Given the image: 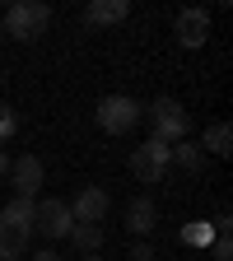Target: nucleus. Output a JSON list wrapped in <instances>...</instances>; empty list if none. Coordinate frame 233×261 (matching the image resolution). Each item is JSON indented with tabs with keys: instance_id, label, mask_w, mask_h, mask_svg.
I'll return each instance as SVG.
<instances>
[{
	"instance_id": "obj_1",
	"label": "nucleus",
	"mask_w": 233,
	"mask_h": 261,
	"mask_svg": "<svg viewBox=\"0 0 233 261\" xmlns=\"http://www.w3.org/2000/svg\"><path fill=\"white\" fill-rule=\"evenodd\" d=\"M33 243V201H14L0 205V261H19Z\"/></svg>"
},
{
	"instance_id": "obj_2",
	"label": "nucleus",
	"mask_w": 233,
	"mask_h": 261,
	"mask_svg": "<svg viewBox=\"0 0 233 261\" xmlns=\"http://www.w3.org/2000/svg\"><path fill=\"white\" fill-rule=\"evenodd\" d=\"M145 121H149V140H159V145H177L191 136V117L177 98H154L145 108Z\"/></svg>"
},
{
	"instance_id": "obj_3",
	"label": "nucleus",
	"mask_w": 233,
	"mask_h": 261,
	"mask_svg": "<svg viewBox=\"0 0 233 261\" xmlns=\"http://www.w3.org/2000/svg\"><path fill=\"white\" fill-rule=\"evenodd\" d=\"M93 121H98L103 136H126V130H136V126L145 121V108H140L131 93H108V98H98Z\"/></svg>"
},
{
	"instance_id": "obj_4",
	"label": "nucleus",
	"mask_w": 233,
	"mask_h": 261,
	"mask_svg": "<svg viewBox=\"0 0 233 261\" xmlns=\"http://www.w3.org/2000/svg\"><path fill=\"white\" fill-rule=\"evenodd\" d=\"M47 23H51V5H42V0H14L5 10V19H0L5 38H19V42H38L47 33Z\"/></svg>"
},
{
	"instance_id": "obj_5",
	"label": "nucleus",
	"mask_w": 233,
	"mask_h": 261,
	"mask_svg": "<svg viewBox=\"0 0 233 261\" xmlns=\"http://www.w3.org/2000/svg\"><path fill=\"white\" fill-rule=\"evenodd\" d=\"M173 168V145H159V140H145L131 149V177L140 187H159Z\"/></svg>"
},
{
	"instance_id": "obj_6",
	"label": "nucleus",
	"mask_w": 233,
	"mask_h": 261,
	"mask_svg": "<svg viewBox=\"0 0 233 261\" xmlns=\"http://www.w3.org/2000/svg\"><path fill=\"white\" fill-rule=\"evenodd\" d=\"M70 228H75L70 201H61V196L33 201V233H42L47 243H61V238H70Z\"/></svg>"
},
{
	"instance_id": "obj_7",
	"label": "nucleus",
	"mask_w": 233,
	"mask_h": 261,
	"mask_svg": "<svg viewBox=\"0 0 233 261\" xmlns=\"http://www.w3.org/2000/svg\"><path fill=\"white\" fill-rule=\"evenodd\" d=\"M5 177L14 182V196H19V201H38V187H42V159H33V154L10 159V173H5Z\"/></svg>"
},
{
	"instance_id": "obj_8",
	"label": "nucleus",
	"mask_w": 233,
	"mask_h": 261,
	"mask_svg": "<svg viewBox=\"0 0 233 261\" xmlns=\"http://www.w3.org/2000/svg\"><path fill=\"white\" fill-rule=\"evenodd\" d=\"M108 210H112V196H108V187H98V182L80 187L75 205H70L75 224H103V215H108Z\"/></svg>"
},
{
	"instance_id": "obj_9",
	"label": "nucleus",
	"mask_w": 233,
	"mask_h": 261,
	"mask_svg": "<svg viewBox=\"0 0 233 261\" xmlns=\"http://www.w3.org/2000/svg\"><path fill=\"white\" fill-rule=\"evenodd\" d=\"M173 33H177V42H182L187 51L205 47V38H210V10H201V5L182 10V14H177V23H173Z\"/></svg>"
},
{
	"instance_id": "obj_10",
	"label": "nucleus",
	"mask_w": 233,
	"mask_h": 261,
	"mask_svg": "<svg viewBox=\"0 0 233 261\" xmlns=\"http://www.w3.org/2000/svg\"><path fill=\"white\" fill-rule=\"evenodd\" d=\"M154 224H159V201L154 196H131L126 201V228L136 238H145V233H154Z\"/></svg>"
},
{
	"instance_id": "obj_11",
	"label": "nucleus",
	"mask_w": 233,
	"mask_h": 261,
	"mask_svg": "<svg viewBox=\"0 0 233 261\" xmlns=\"http://www.w3.org/2000/svg\"><path fill=\"white\" fill-rule=\"evenodd\" d=\"M131 14V0H93V5L84 10V23L89 28H112Z\"/></svg>"
},
{
	"instance_id": "obj_12",
	"label": "nucleus",
	"mask_w": 233,
	"mask_h": 261,
	"mask_svg": "<svg viewBox=\"0 0 233 261\" xmlns=\"http://www.w3.org/2000/svg\"><path fill=\"white\" fill-rule=\"evenodd\" d=\"M196 145H201V154L228 159V154H233V126H228V121H215V126H205V136L196 140Z\"/></svg>"
},
{
	"instance_id": "obj_13",
	"label": "nucleus",
	"mask_w": 233,
	"mask_h": 261,
	"mask_svg": "<svg viewBox=\"0 0 233 261\" xmlns=\"http://www.w3.org/2000/svg\"><path fill=\"white\" fill-rule=\"evenodd\" d=\"M173 168H182L187 177H196V173L205 168V154H201V145H196V140H177V145H173Z\"/></svg>"
},
{
	"instance_id": "obj_14",
	"label": "nucleus",
	"mask_w": 233,
	"mask_h": 261,
	"mask_svg": "<svg viewBox=\"0 0 233 261\" xmlns=\"http://www.w3.org/2000/svg\"><path fill=\"white\" fill-rule=\"evenodd\" d=\"M70 243L80 247V256H98V252H103V224H75Z\"/></svg>"
},
{
	"instance_id": "obj_15",
	"label": "nucleus",
	"mask_w": 233,
	"mask_h": 261,
	"mask_svg": "<svg viewBox=\"0 0 233 261\" xmlns=\"http://www.w3.org/2000/svg\"><path fill=\"white\" fill-rule=\"evenodd\" d=\"M182 243H187V247H210V243H215V224L191 219V224L182 228Z\"/></svg>"
},
{
	"instance_id": "obj_16",
	"label": "nucleus",
	"mask_w": 233,
	"mask_h": 261,
	"mask_svg": "<svg viewBox=\"0 0 233 261\" xmlns=\"http://www.w3.org/2000/svg\"><path fill=\"white\" fill-rule=\"evenodd\" d=\"M14 130H19V112H14L10 103H0V145L14 140Z\"/></svg>"
},
{
	"instance_id": "obj_17",
	"label": "nucleus",
	"mask_w": 233,
	"mask_h": 261,
	"mask_svg": "<svg viewBox=\"0 0 233 261\" xmlns=\"http://www.w3.org/2000/svg\"><path fill=\"white\" fill-rule=\"evenodd\" d=\"M210 252H215V261H233V228H219L215 243H210Z\"/></svg>"
},
{
	"instance_id": "obj_18",
	"label": "nucleus",
	"mask_w": 233,
	"mask_h": 261,
	"mask_svg": "<svg viewBox=\"0 0 233 261\" xmlns=\"http://www.w3.org/2000/svg\"><path fill=\"white\" fill-rule=\"evenodd\" d=\"M131 261H154V247H149V243L140 238L136 247H131Z\"/></svg>"
},
{
	"instance_id": "obj_19",
	"label": "nucleus",
	"mask_w": 233,
	"mask_h": 261,
	"mask_svg": "<svg viewBox=\"0 0 233 261\" xmlns=\"http://www.w3.org/2000/svg\"><path fill=\"white\" fill-rule=\"evenodd\" d=\"M5 173H10V154L0 149V182H5Z\"/></svg>"
},
{
	"instance_id": "obj_20",
	"label": "nucleus",
	"mask_w": 233,
	"mask_h": 261,
	"mask_svg": "<svg viewBox=\"0 0 233 261\" xmlns=\"http://www.w3.org/2000/svg\"><path fill=\"white\" fill-rule=\"evenodd\" d=\"M33 261H61V256H56V252L47 247V252H38V256H33Z\"/></svg>"
},
{
	"instance_id": "obj_21",
	"label": "nucleus",
	"mask_w": 233,
	"mask_h": 261,
	"mask_svg": "<svg viewBox=\"0 0 233 261\" xmlns=\"http://www.w3.org/2000/svg\"><path fill=\"white\" fill-rule=\"evenodd\" d=\"M80 261H103V256H80Z\"/></svg>"
},
{
	"instance_id": "obj_22",
	"label": "nucleus",
	"mask_w": 233,
	"mask_h": 261,
	"mask_svg": "<svg viewBox=\"0 0 233 261\" xmlns=\"http://www.w3.org/2000/svg\"><path fill=\"white\" fill-rule=\"evenodd\" d=\"M0 38H5V28H0Z\"/></svg>"
}]
</instances>
